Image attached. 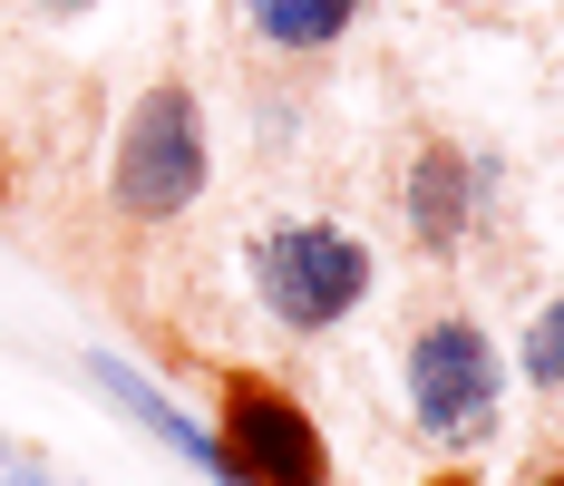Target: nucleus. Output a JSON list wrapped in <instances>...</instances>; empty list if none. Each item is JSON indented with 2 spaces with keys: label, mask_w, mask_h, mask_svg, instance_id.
Returning a JSON list of instances; mask_svg holds the SVG:
<instances>
[{
  "label": "nucleus",
  "mask_w": 564,
  "mask_h": 486,
  "mask_svg": "<svg viewBox=\"0 0 564 486\" xmlns=\"http://www.w3.org/2000/svg\"><path fill=\"white\" fill-rule=\"evenodd\" d=\"M0 195H10V156H0Z\"/></svg>",
  "instance_id": "obj_12"
},
{
  "label": "nucleus",
  "mask_w": 564,
  "mask_h": 486,
  "mask_svg": "<svg viewBox=\"0 0 564 486\" xmlns=\"http://www.w3.org/2000/svg\"><path fill=\"white\" fill-rule=\"evenodd\" d=\"M108 195L127 224H166L205 195V108L185 78H156L127 127H117V165H108Z\"/></svg>",
  "instance_id": "obj_3"
},
{
  "label": "nucleus",
  "mask_w": 564,
  "mask_h": 486,
  "mask_svg": "<svg viewBox=\"0 0 564 486\" xmlns=\"http://www.w3.org/2000/svg\"><path fill=\"white\" fill-rule=\"evenodd\" d=\"M215 467L225 486H332V447L282 379L225 370L215 379Z\"/></svg>",
  "instance_id": "obj_4"
},
{
  "label": "nucleus",
  "mask_w": 564,
  "mask_h": 486,
  "mask_svg": "<svg viewBox=\"0 0 564 486\" xmlns=\"http://www.w3.org/2000/svg\"><path fill=\"white\" fill-rule=\"evenodd\" d=\"M399 215H409V244L457 263L487 224H497V165L457 137H419L409 165H399Z\"/></svg>",
  "instance_id": "obj_5"
},
{
  "label": "nucleus",
  "mask_w": 564,
  "mask_h": 486,
  "mask_svg": "<svg viewBox=\"0 0 564 486\" xmlns=\"http://www.w3.org/2000/svg\"><path fill=\"white\" fill-rule=\"evenodd\" d=\"M516 360H525V379H535L545 399H564V292L525 322V350H516Z\"/></svg>",
  "instance_id": "obj_8"
},
{
  "label": "nucleus",
  "mask_w": 564,
  "mask_h": 486,
  "mask_svg": "<svg viewBox=\"0 0 564 486\" xmlns=\"http://www.w3.org/2000/svg\"><path fill=\"white\" fill-rule=\"evenodd\" d=\"M429 486H477V477H467V467H448V477H429Z\"/></svg>",
  "instance_id": "obj_10"
},
{
  "label": "nucleus",
  "mask_w": 564,
  "mask_h": 486,
  "mask_svg": "<svg viewBox=\"0 0 564 486\" xmlns=\"http://www.w3.org/2000/svg\"><path fill=\"white\" fill-rule=\"evenodd\" d=\"M525 486H564V457H535V467H525Z\"/></svg>",
  "instance_id": "obj_9"
},
{
  "label": "nucleus",
  "mask_w": 564,
  "mask_h": 486,
  "mask_svg": "<svg viewBox=\"0 0 564 486\" xmlns=\"http://www.w3.org/2000/svg\"><path fill=\"white\" fill-rule=\"evenodd\" d=\"M370 282H380L370 244L350 224H332V215H292V224H263L253 234V302L282 331H302V341L312 331H340L370 302Z\"/></svg>",
  "instance_id": "obj_1"
},
{
  "label": "nucleus",
  "mask_w": 564,
  "mask_h": 486,
  "mask_svg": "<svg viewBox=\"0 0 564 486\" xmlns=\"http://www.w3.org/2000/svg\"><path fill=\"white\" fill-rule=\"evenodd\" d=\"M40 10H88V0H40Z\"/></svg>",
  "instance_id": "obj_11"
},
{
  "label": "nucleus",
  "mask_w": 564,
  "mask_h": 486,
  "mask_svg": "<svg viewBox=\"0 0 564 486\" xmlns=\"http://www.w3.org/2000/svg\"><path fill=\"white\" fill-rule=\"evenodd\" d=\"M370 0H243V30L282 58H322L350 40V20H360Z\"/></svg>",
  "instance_id": "obj_6"
},
{
  "label": "nucleus",
  "mask_w": 564,
  "mask_h": 486,
  "mask_svg": "<svg viewBox=\"0 0 564 486\" xmlns=\"http://www.w3.org/2000/svg\"><path fill=\"white\" fill-rule=\"evenodd\" d=\"M98 389H108V399H117V409H127V419H147V429L166 438V447H175V457H185V467H205V477H225V467H215V438L195 429L185 409H166L156 389H137V379L117 370V360H98Z\"/></svg>",
  "instance_id": "obj_7"
},
{
  "label": "nucleus",
  "mask_w": 564,
  "mask_h": 486,
  "mask_svg": "<svg viewBox=\"0 0 564 486\" xmlns=\"http://www.w3.org/2000/svg\"><path fill=\"white\" fill-rule=\"evenodd\" d=\"M399 389H409L419 438H438V447H487L497 419H507V360H497L477 312H438V322L409 331Z\"/></svg>",
  "instance_id": "obj_2"
}]
</instances>
